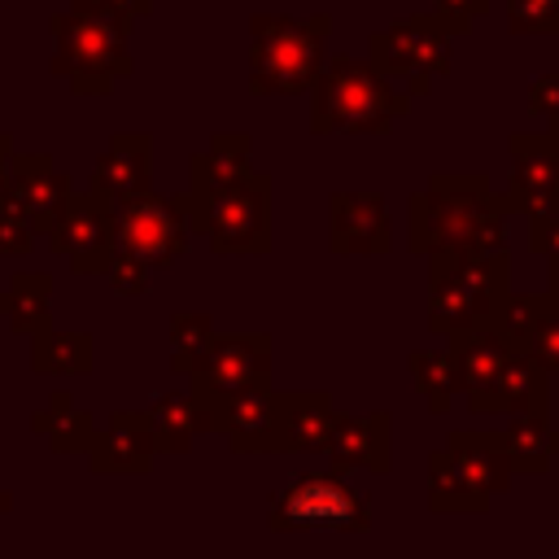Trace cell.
<instances>
[{
  "label": "cell",
  "mask_w": 559,
  "mask_h": 559,
  "mask_svg": "<svg viewBox=\"0 0 559 559\" xmlns=\"http://www.w3.org/2000/svg\"><path fill=\"white\" fill-rule=\"evenodd\" d=\"M511 205L489 188L485 170H432L424 192L406 197V249L415 258L437 253H507Z\"/></svg>",
  "instance_id": "obj_1"
},
{
  "label": "cell",
  "mask_w": 559,
  "mask_h": 559,
  "mask_svg": "<svg viewBox=\"0 0 559 559\" xmlns=\"http://www.w3.org/2000/svg\"><path fill=\"white\" fill-rule=\"evenodd\" d=\"M411 114V96L367 57H328L310 87V135H389Z\"/></svg>",
  "instance_id": "obj_2"
},
{
  "label": "cell",
  "mask_w": 559,
  "mask_h": 559,
  "mask_svg": "<svg viewBox=\"0 0 559 559\" xmlns=\"http://www.w3.org/2000/svg\"><path fill=\"white\" fill-rule=\"evenodd\" d=\"M332 17H288V13H253L249 17V57L245 79L253 96H310L314 79L328 66Z\"/></svg>",
  "instance_id": "obj_3"
},
{
  "label": "cell",
  "mask_w": 559,
  "mask_h": 559,
  "mask_svg": "<svg viewBox=\"0 0 559 559\" xmlns=\"http://www.w3.org/2000/svg\"><path fill=\"white\" fill-rule=\"evenodd\" d=\"M515 472L502 450V432H450L445 445L428 454V476H424V498L428 511L437 515H480L489 511L493 498L511 489Z\"/></svg>",
  "instance_id": "obj_4"
},
{
  "label": "cell",
  "mask_w": 559,
  "mask_h": 559,
  "mask_svg": "<svg viewBox=\"0 0 559 559\" xmlns=\"http://www.w3.org/2000/svg\"><path fill=\"white\" fill-rule=\"evenodd\" d=\"M428 262V332L463 336L493 323V314L511 297V262L507 253H437Z\"/></svg>",
  "instance_id": "obj_5"
},
{
  "label": "cell",
  "mask_w": 559,
  "mask_h": 559,
  "mask_svg": "<svg viewBox=\"0 0 559 559\" xmlns=\"http://www.w3.org/2000/svg\"><path fill=\"white\" fill-rule=\"evenodd\" d=\"M127 35H131V22L109 13L100 0H70V9L52 17V39H57L52 70L74 92L105 96L114 92L118 79L135 70L127 52Z\"/></svg>",
  "instance_id": "obj_6"
},
{
  "label": "cell",
  "mask_w": 559,
  "mask_h": 559,
  "mask_svg": "<svg viewBox=\"0 0 559 559\" xmlns=\"http://www.w3.org/2000/svg\"><path fill=\"white\" fill-rule=\"evenodd\" d=\"M271 175L253 170L249 179L218 192H183L188 227L210 240L218 258H262L271 253Z\"/></svg>",
  "instance_id": "obj_7"
},
{
  "label": "cell",
  "mask_w": 559,
  "mask_h": 559,
  "mask_svg": "<svg viewBox=\"0 0 559 559\" xmlns=\"http://www.w3.org/2000/svg\"><path fill=\"white\" fill-rule=\"evenodd\" d=\"M271 533H367L371 493L358 489L345 472H306L266 493Z\"/></svg>",
  "instance_id": "obj_8"
},
{
  "label": "cell",
  "mask_w": 559,
  "mask_h": 559,
  "mask_svg": "<svg viewBox=\"0 0 559 559\" xmlns=\"http://www.w3.org/2000/svg\"><path fill=\"white\" fill-rule=\"evenodd\" d=\"M450 39L454 26L441 13H411L367 35V61L415 100L428 96L432 83L450 74Z\"/></svg>",
  "instance_id": "obj_9"
},
{
  "label": "cell",
  "mask_w": 559,
  "mask_h": 559,
  "mask_svg": "<svg viewBox=\"0 0 559 559\" xmlns=\"http://www.w3.org/2000/svg\"><path fill=\"white\" fill-rule=\"evenodd\" d=\"M114 227H118V249L153 271L175 266L188 253V236H192L183 214V192L179 197L144 192L127 205H114Z\"/></svg>",
  "instance_id": "obj_10"
},
{
  "label": "cell",
  "mask_w": 559,
  "mask_h": 559,
  "mask_svg": "<svg viewBox=\"0 0 559 559\" xmlns=\"http://www.w3.org/2000/svg\"><path fill=\"white\" fill-rule=\"evenodd\" d=\"M511 175H507V205L511 214L550 218L559 214V118L542 131H511L507 135Z\"/></svg>",
  "instance_id": "obj_11"
},
{
  "label": "cell",
  "mask_w": 559,
  "mask_h": 559,
  "mask_svg": "<svg viewBox=\"0 0 559 559\" xmlns=\"http://www.w3.org/2000/svg\"><path fill=\"white\" fill-rule=\"evenodd\" d=\"M271 384V336L266 332H231L214 336L201 367L188 376V393L201 406H214L231 393Z\"/></svg>",
  "instance_id": "obj_12"
},
{
  "label": "cell",
  "mask_w": 559,
  "mask_h": 559,
  "mask_svg": "<svg viewBox=\"0 0 559 559\" xmlns=\"http://www.w3.org/2000/svg\"><path fill=\"white\" fill-rule=\"evenodd\" d=\"M52 249L70 262L74 275H105L109 262L118 258V227H114V205L100 201L96 192H79L61 223L52 227Z\"/></svg>",
  "instance_id": "obj_13"
},
{
  "label": "cell",
  "mask_w": 559,
  "mask_h": 559,
  "mask_svg": "<svg viewBox=\"0 0 559 559\" xmlns=\"http://www.w3.org/2000/svg\"><path fill=\"white\" fill-rule=\"evenodd\" d=\"M328 249L336 258H384L393 249L389 201L380 192L328 197Z\"/></svg>",
  "instance_id": "obj_14"
},
{
  "label": "cell",
  "mask_w": 559,
  "mask_h": 559,
  "mask_svg": "<svg viewBox=\"0 0 559 559\" xmlns=\"http://www.w3.org/2000/svg\"><path fill=\"white\" fill-rule=\"evenodd\" d=\"M332 472H393V415L389 411H362V415H336V428L323 450Z\"/></svg>",
  "instance_id": "obj_15"
},
{
  "label": "cell",
  "mask_w": 559,
  "mask_h": 559,
  "mask_svg": "<svg viewBox=\"0 0 559 559\" xmlns=\"http://www.w3.org/2000/svg\"><path fill=\"white\" fill-rule=\"evenodd\" d=\"M210 432L227 437L231 454H275V384L231 393L205 406Z\"/></svg>",
  "instance_id": "obj_16"
},
{
  "label": "cell",
  "mask_w": 559,
  "mask_h": 559,
  "mask_svg": "<svg viewBox=\"0 0 559 559\" xmlns=\"http://www.w3.org/2000/svg\"><path fill=\"white\" fill-rule=\"evenodd\" d=\"M463 406L476 415V419H511V415H550V371L528 358V354H515L502 376L480 389V393H467Z\"/></svg>",
  "instance_id": "obj_17"
},
{
  "label": "cell",
  "mask_w": 559,
  "mask_h": 559,
  "mask_svg": "<svg viewBox=\"0 0 559 559\" xmlns=\"http://www.w3.org/2000/svg\"><path fill=\"white\" fill-rule=\"evenodd\" d=\"M109 205H127L153 192V135L148 131H118L92 166V188Z\"/></svg>",
  "instance_id": "obj_18"
},
{
  "label": "cell",
  "mask_w": 559,
  "mask_h": 559,
  "mask_svg": "<svg viewBox=\"0 0 559 559\" xmlns=\"http://www.w3.org/2000/svg\"><path fill=\"white\" fill-rule=\"evenodd\" d=\"M336 428L328 389H275V454H323Z\"/></svg>",
  "instance_id": "obj_19"
},
{
  "label": "cell",
  "mask_w": 559,
  "mask_h": 559,
  "mask_svg": "<svg viewBox=\"0 0 559 559\" xmlns=\"http://www.w3.org/2000/svg\"><path fill=\"white\" fill-rule=\"evenodd\" d=\"M9 197L22 205L31 231H48L61 223V214L70 210V201L79 197L70 175H61L44 153H26L13 162V179H9Z\"/></svg>",
  "instance_id": "obj_20"
},
{
  "label": "cell",
  "mask_w": 559,
  "mask_h": 559,
  "mask_svg": "<svg viewBox=\"0 0 559 559\" xmlns=\"http://www.w3.org/2000/svg\"><path fill=\"white\" fill-rule=\"evenodd\" d=\"M157 459V437L144 411H114L105 432L92 437L87 463L100 476H140Z\"/></svg>",
  "instance_id": "obj_21"
},
{
  "label": "cell",
  "mask_w": 559,
  "mask_h": 559,
  "mask_svg": "<svg viewBox=\"0 0 559 559\" xmlns=\"http://www.w3.org/2000/svg\"><path fill=\"white\" fill-rule=\"evenodd\" d=\"M249 175H253V140L245 131H214L210 135V148L192 153L188 192L205 197V192L231 188V183H240Z\"/></svg>",
  "instance_id": "obj_22"
},
{
  "label": "cell",
  "mask_w": 559,
  "mask_h": 559,
  "mask_svg": "<svg viewBox=\"0 0 559 559\" xmlns=\"http://www.w3.org/2000/svg\"><path fill=\"white\" fill-rule=\"evenodd\" d=\"M148 424H153V437H157V454H188L192 441L201 432H210L205 424V406L192 397V393H157L148 406H144Z\"/></svg>",
  "instance_id": "obj_23"
},
{
  "label": "cell",
  "mask_w": 559,
  "mask_h": 559,
  "mask_svg": "<svg viewBox=\"0 0 559 559\" xmlns=\"http://www.w3.org/2000/svg\"><path fill=\"white\" fill-rule=\"evenodd\" d=\"M445 349L454 354V367H459V380H463V397L467 393H480V389H489L498 376H502V367L515 358L489 328H480V332H463V336H450L445 341Z\"/></svg>",
  "instance_id": "obj_24"
},
{
  "label": "cell",
  "mask_w": 559,
  "mask_h": 559,
  "mask_svg": "<svg viewBox=\"0 0 559 559\" xmlns=\"http://www.w3.org/2000/svg\"><path fill=\"white\" fill-rule=\"evenodd\" d=\"M550 415H511L507 428H502V450H507V463L515 476H546L550 463H555V450H550Z\"/></svg>",
  "instance_id": "obj_25"
},
{
  "label": "cell",
  "mask_w": 559,
  "mask_h": 559,
  "mask_svg": "<svg viewBox=\"0 0 559 559\" xmlns=\"http://www.w3.org/2000/svg\"><path fill=\"white\" fill-rule=\"evenodd\" d=\"M406 367H411L415 393L424 397L428 415H450L454 397L463 402V380H459V367H454L450 349H411Z\"/></svg>",
  "instance_id": "obj_26"
},
{
  "label": "cell",
  "mask_w": 559,
  "mask_h": 559,
  "mask_svg": "<svg viewBox=\"0 0 559 559\" xmlns=\"http://www.w3.org/2000/svg\"><path fill=\"white\" fill-rule=\"evenodd\" d=\"M31 428H35L39 437H48V445H52L57 454H79V450L87 454V450H92V437H96L92 415H87L70 393H52L48 406L35 411Z\"/></svg>",
  "instance_id": "obj_27"
},
{
  "label": "cell",
  "mask_w": 559,
  "mask_h": 559,
  "mask_svg": "<svg viewBox=\"0 0 559 559\" xmlns=\"http://www.w3.org/2000/svg\"><path fill=\"white\" fill-rule=\"evenodd\" d=\"M48 297H52V275L44 271H17L9 288L0 293V319H9L13 332H44L48 328Z\"/></svg>",
  "instance_id": "obj_28"
},
{
  "label": "cell",
  "mask_w": 559,
  "mask_h": 559,
  "mask_svg": "<svg viewBox=\"0 0 559 559\" xmlns=\"http://www.w3.org/2000/svg\"><path fill=\"white\" fill-rule=\"evenodd\" d=\"M31 367L44 376H83L92 371V336L87 332H57L52 323L31 336Z\"/></svg>",
  "instance_id": "obj_29"
},
{
  "label": "cell",
  "mask_w": 559,
  "mask_h": 559,
  "mask_svg": "<svg viewBox=\"0 0 559 559\" xmlns=\"http://www.w3.org/2000/svg\"><path fill=\"white\" fill-rule=\"evenodd\" d=\"M550 293H511L507 297V306L493 314V323H489V332L511 349V354H528L533 349V341H537V328H542V319L550 314Z\"/></svg>",
  "instance_id": "obj_30"
},
{
  "label": "cell",
  "mask_w": 559,
  "mask_h": 559,
  "mask_svg": "<svg viewBox=\"0 0 559 559\" xmlns=\"http://www.w3.org/2000/svg\"><path fill=\"white\" fill-rule=\"evenodd\" d=\"M214 319L205 310H175L170 314V371L192 376L201 367V358L214 345Z\"/></svg>",
  "instance_id": "obj_31"
},
{
  "label": "cell",
  "mask_w": 559,
  "mask_h": 559,
  "mask_svg": "<svg viewBox=\"0 0 559 559\" xmlns=\"http://www.w3.org/2000/svg\"><path fill=\"white\" fill-rule=\"evenodd\" d=\"M511 35H559V0H507Z\"/></svg>",
  "instance_id": "obj_32"
},
{
  "label": "cell",
  "mask_w": 559,
  "mask_h": 559,
  "mask_svg": "<svg viewBox=\"0 0 559 559\" xmlns=\"http://www.w3.org/2000/svg\"><path fill=\"white\" fill-rule=\"evenodd\" d=\"M31 245H35V231L22 214V205L9 192H0V258H26Z\"/></svg>",
  "instance_id": "obj_33"
},
{
  "label": "cell",
  "mask_w": 559,
  "mask_h": 559,
  "mask_svg": "<svg viewBox=\"0 0 559 559\" xmlns=\"http://www.w3.org/2000/svg\"><path fill=\"white\" fill-rule=\"evenodd\" d=\"M148 275H153V266H144L140 258H131V253H122V249H118V258H114L109 271H105L109 288L122 293V297H140V293L148 288Z\"/></svg>",
  "instance_id": "obj_34"
},
{
  "label": "cell",
  "mask_w": 559,
  "mask_h": 559,
  "mask_svg": "<svg viewBox=\"0 0 559 559\" xmlns=\"http://www.w3.org/2000/svg\"><path fill=\"white\" fill-rule=\"evenodd\" d=\"M524 105L533 118H546L555 122L559 118V70H546V74H533L528 87H524Z\"/></svg>",
  "instance_id": "obj_35"
},
{
  "label": "cell",
  "mask_w": 559,
  "mask_h": 559,
  "mask_svg": "<svg viewBox=\"0 0 559 559\" xmlns=\"http://www.w3.org/2000/svg\"><path fill=\"white\" fill-rule=\"evenodd\" d=\"M528 358H537L550 376H559V306H550V314L542 319V328H537V341H533Z\"/></svg>",
  "instance_id": "obj_36"
},
{
  "label": "cell",
  "mask_w": 559,
  "mask_h": 559,
  "mask_svg": "<svg viewBox=\"0 0 559 559\" xmlns=\"http://www.w3.org/2000/svg\"><path fill=\"white\" fill-rule=\"evenodd\" d=\"M489 9V0H432V13H441L454 35H472V22Z\"/></svg>",
  "instance_id": "obj_37"
},
{
  "label": "cell",
  "mask_w": 559,
  "mask_h": 559,
  "mask_svg": "<svg viewBox=\"0 0 559 559\" xmlns=\"http://www.w3.org/2000/svg\"><path fill=\"white\" fill-rule=\"evenodd\" d=\"M528 253L555 262L559 258V214L550 218H528Z\"/></svg>",
  "instance_id": "obj_38"
},
{
  "label": "cell",
  "mask_w": 559,
  "mask_h": 559,
  "mask_svg": "<svg viewBox=\"0 0 559 559\" xmlns=\"http://www.w3.org/2000/svg\"><path fill=\"white\" fill-rule=\"evenodd\" d=\"M109 13H118L122 22H131L135 26V17H148L153 13V0H100Z\"/></svg>",
  "instance_id": "obj_39"
},
{
  "label": "cell",
  "mask_w": 559,
  "mask_h": 559,
  "mask_svg": "<svg viewBox=\"0 0 559 559\" xmlns=\"http://www.w3.org/2000/svg\"><path fill=\"white\" fill-rule=\"evenodd\" d=\"M13 162H17V153H13L9 135H0V192H9V179H13Z\"/></svg>",
  "instance_id": "obj_40"
},
{
  "label": "cell",
  "mask_w": 559,
  "mask_h": 559,
  "mask_svg": "<svg viewBox=\"0 0 559 559\" xmlns=\"http://www.w3.org/2000/svg\"><path fill=\"white\" fill-rule=\"evenodd\" d=\"M546 293H550V301L559 306V258L546 262Z\"/></svg>",
  "instance_id": "obj_41"
},
{
  "label": "cell",
  "mask_w": 559,
  "mask_h": 559,
  "mask_svg": "<svg viewBox=\"0 0 559 559\" xmlns=\"http://www.w3.org/2000/svg\"><path fill=\"white\" fill-rule=\"evenodd\" d=\"M9 507H13V493H4V489H0V515H4Z\"/></svg>",
  "instance_id": "obj_42"
}]
</instances>
